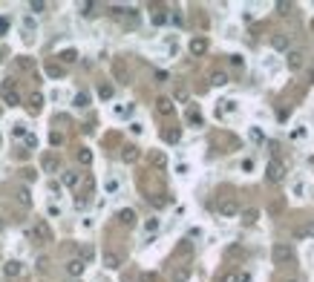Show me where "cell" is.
Returning a JSON list of instances; mask_svg holds the SVG:
<instances>
[{"instance_id": "1", "label": "cell", "mask_w": 314, "mask_h": 282, "mask_svg": "<svg viewBox=\"0 0 314 282\" xmlns=\"http://www.w3.org/2000/svg\"><path fill=\"white\" fill-rule=\"evenodd\" d=\"M26 236H29L32 242H38V245H46V242H52V230H49V225H46L43 219L35 222L29 230H26Z\"/></svg>"}, {"instance_id": "2", "label": "cell", "mask_w": 314, "mask_h": 282, "mask_svg": "<svg viewBox=\"0 0 314 282\" xmlns=\"http://www.w3.org/2000/svg\"><path fill=\"white\" fill-rule=\"evenodd\" d=\"M216 213H219V219H234V216H239V202H236L234 196H225L219 205H216Z\"/></svg>"}, {"instance_id": "3", "label": "cell", "mask_w": 314, "mask_h": 282, "mask_svg": "<svg viewBox=\"0 0 314 282\" xmlns=\"http://www.w3.org/2000/svg\"><path fill=\"white\" fill-rule=\"evenodd\" d=\"M274 262H277V265L294 262V248H291V242H277V245H274Z\"/></svg>"}, {"instance_id": "4", "label": "cell", "mask_w": 314, "mask_h": 282, "mask_svg": "<svg viewBox=\"0 0 314 282\" xmlns=\"http://www.w3.org/2000/svg\"><path fill=\"white\" fill-rule=\"evenodd\" d=\"M265 179L271 182V185H280L285 179V167H283V161H268V167H265Z\"/></svg>"}, {"instance_id": "5", "label": "cell", "mask_w": 314, "mask_h": 282, "mask_svg": "<svg viewBox=\"0 0 314 282\" xmlns=\"http://www.w3.org/2000/svg\"><path fill=\"white\" fill-rule=\"evenodd\" d=\"M0 95H3V104H6V107H18V104H20V93L15 90V84H12V81H3Z\"/></svg>"}, {"instance_id": "6", "label": "cell", "mask_w": 314, "mask_h": 282, "mask_svg": "<svg viewBox=\"0 0 314 282\" xmlns=\"http://www.w3.org/2000/svg\"><path fill=\"white\" fill-rule=\"evenodd\" d=\"M20 274H23V265H20L18 259H9V262H3V277L15 280V277H20Z\"/></svg>"}, {"instance_id": "7", "label": "cell", "mask_w": 314, "mask_h": 282, "mask_svg": "<svg viewBox=\"0 0 314 282\" xmlns=\"http://www.w3.org/2000/svg\"><path fill=\"white\" fill-rule=\"evenodd\" d=\"M84 268H87V262H81V259H69V262H66V274H69L72 280H78V277L84 274Z\"/></svg>"}, {"instance_id": "8", "label": "cell", "mask_w": 314, "mask_h": 282, "mask_svg": "<svg viewBox=\"0 0 314 282\" xmlns=\"http://www.w3.org/2000/svg\"><path fill=\"white\" fill-rule=\"evenodd\" d=\"M61 182H63V188L75 190L78 185H81V173H75V170H66V173L61 176Z\"/></svg>"}, {"instance_id": "9", "label": "cell", "mask_w": 314, "mask_h": 282, "mask_svg": "<svg viewBox=\"0 0 314 282\" xmlns=\"http://www.w3.org/2000/svg\"><path fill=\"white\" fill-rule=\"evenodd\" d=\"M271 46H274L277 52H288V46H291V38L280 32V35H274V38H271Z\"/></svg>"}, {"instance_id": "10", "label": "cell", "mask_w": 314, "mask_h": 282, "mask_svg": "<svg viewBox=\"0 0 314 282\" xmlns=\"http://www.w3.org/2000/svg\"><path fill=\"white\" fill-rule=\"evenodd\" d=\"M303 58H306V55H303L300 49H291V52L285 55V63H288V69H300V66H303Z\"/></svg>"}, {"instance_id": "11", "label": "cell", "mask_w": 314, "mask_h": 282, "mask_svg": "<svg viewBox=\"0 0 314 282\" xmlns=\"http://www.w3.org/2000/svg\"><path fill=\"white\" fill-rule=\"evenodd\" d=\"M205 52H208V40H205V38H193V40H190V55L199 58V55H205Z\"/></svg>"}, {"instance_id": "12", "label": "cell", "mask_w": 314, "mask_h": 282, "mask_svg": "<svg viewBox=\"0 0 314 282\" xmlns=\"http://www.w3.org/2000/svg\"><path fill=\"white\" fill-rule=\"evenodd\" d=\"M104 268H110V271L121 268V256H118L116 251H107V253H104Z\"/></svg>"}, {"instance_id": "13", "label": "cell", "mask_w": 314, "mask_h": 282, "mask_svg": "<svg viewBox=\"0 0 314 282\" xmlns=\"http://www.w3.org/2000/svg\"><path fill=\"white\" fill-rule=\"evenodd\" d=\"M118 222H121L124 227H133V225H136V210H133V207H124V210H118Z\"/></svg>"}, {"instance_id": "14", "label": "cell", "mask_w": 314, "mask_h": 282, "mask_svg": "<svg viewBox=\"0 0 314 282\" xmlns=\"http://www.w3.org/2000/svg\"><path fill=\"white\" fill-rule=\"evenodd\" d=\"M121 161H124V164H133V161H138V147L127 144L124 150H121Z\"/></svg>"}, {"instance_id": "15", "label": "cell", "mask_w": 314, "mask_h": 282, "mask_svg": "<svg viewBox=\"0 0 314 282\" xmlns=\"http://www.w3.org/2000/svg\"><path fill=\"white\" fill-rule=\"evenodd\" d=\"M156 110H158V115H173V101L170 98H158Z\"/></svg>"}, {"instance_id": "16", "label": "cell", "mask_w": 314, "mask_h": 282, "mask_svg": "<svg viewBox=\"0 0 314 282\" xmlns=\"http://www.w3.org/2000/svg\"><path fill=\"white\" fill-rule=\"evenodd\" d=\"M190 280V268L188 265H182V268H176L173 274H170V282H188Z\"/></svg>"}, {"instance_id": "17", "label": "cell", "mask_w": 314, "mask_h": 282, "mask_svg": "<svg viewBox=\"0 0 314 282\" xmlns=\"http://www.w3.org/2000/svg\"><path fill=\"white\" fill-rule=\"evenodd\" d=\"M303 236H312L314 239V222H309V225H303V227L294 230V239H303Z\"/></svg>"}, {"instance_id": "18", "label": "cell", "mask_w": 314, "mask_h": 282, "mask_svg": "<svg viewBox=\"0 0 314 282\" xmlns=\"http://www.w3.org/2000/svg\"><path fill=\"white\" fill-rule=\"evenodd\" d=\"M15 196H18V202H20L23 207H29V205H32V193H29V188H18V193H15Z\"/></svg>"}, {"instance_id": "19", "label": "cell", "mask_w": 314, "mask_h": 282, "mask_svg": "<svg viewBox=\"0 0 314 282\" xmlns=\"http://www.w3.org/2000/svg\"><path fill=\"white\" fill-rule=\"evenodd\" d=\"M256 219H259V210H256V207H245V210H242V222H245V225H254Z\"/></svg>"}, {"instance_id": "20", "label": "cell", "mask_w": 314, "mask_h": 282, "mask_svg": "<svg viewBox=\"0 0 314 282\" xmlns=\"http://www.w3.org/2000/svg\"><path fill=\"white\" fill-rule=\"evenodd\" d=\"M40 107H43V95H40V93H32L29 95V110H32V113H38Z\"/></svg>"}, {"instance_id": "21", "label": "cell", "mask_w": 314, "mask_h": 282, "mask_svg": "<svg viewBox=\"0 0 314 282\" xmlns=\"http://www.w3.org/2000/svg\"><path fill=\"white\" fill-rule=\"evenodd\" d=\"M43 170L55 173V170H58V158H55V156H43Z\"/></svg>"}, {"instance_id": "22", "label": "cell", "mask_w": 314, "mask_h": 282, "mask_svg": "<svg viewBox=\"0 0 314 282\" xmlns=\"http://www.w3.org/2000/svg\"><path fill=\"white\" fill-rule=\"evenodd\" d=\"M211 84H214V87H225V84H228V75H225V72H214V75H211Z\"/></svg>"}, {"instance_id": "23", "label": "cell", "mask_w": 314, "mask_h": 282, "mask_svg": "<svg viewBox=\"0 0 314 282\" xmlns=\"http://www.w3.org/2000/svg\"><path fill=\"white\" fill-rule=\"evenodd\" d=\"M78 161H81V164H93V153H90L87 147H81V150H78Z\"/></svg>"}, {"instance_id": "24", "label": "cell", "mask_w": 314, "mask_h": 282, "mask_svg": "<svg viewBox=\"0 0 314 282\" xmlns=\"http://www.w3.org/2000/svg\"><path fill=\"white\" fill-rule=\"evenodd\" d=\"M58 58H61L63 63H72L75 58H78V52H75V49H63V52L58 55Z\"/></svg>"}, {"instance_id": "25", "label": "cell", "mask_w": 314, "mask_h": 282, "mask_svg": "<svg viewBox=\"0 0 314 282\" xmlns=\"http://www.w3.org/2000/svg\"><path fill=\"white\" fill-rule=\"evenodd\" d=\"M46 72H49L52 78H61V75H63V66H58V63H49V66H46Z\"/></svg>"}, {"instance_id": "26", "label": "cell", "mask_w": 314, "mask_h": 282, "mask_svg": "<svg viewBox=\"0 0 314 282\" xmlns=\"http://www.w3.org/2000/svg\"><path fill=\"white\" fill-rule=\"evenodd\" d=\"M75 107H90V95L78 93V95H75Z\"/></svg>"}, {"instance_id": "27", "label": "cell", "mask_w": 314, "mask_h": 282, "mask_svg": "<svg viewBox=\"0 0 314 282\" xmlns=\"http://www.w3.org/2000/svg\"><path fill=\"white\" fill-rule=\"evenodd\" d=\"M150 161H153L156 167H164V164H167V158L161 156V153H150Z\"/></svg>"}, {"instance_id": "28", "label": "cell", "mask_w": 314, "mask_h": 282, "mask_svg": "<svg viewBox=\"0 0 314 282\" xmlns=\"http://www.w3.org/2000/svg\"><path fill=\"white\" fill-rule=\"evenodd\" d=\"M98 95H101V98H113V87H110V84H101V87H98Z\"/></svg>"}, {"instance_id": "29", "label": "cell", "mask_w": 314, "mask_h": 282, "mask_svg": "<svg viewBox=\"0 0 314 282\" xmlns=\"http://www.w3.org/2000/svg\"><path fill=\"white\" fill-rule=\"evenodd\" d=\"M144 230H147V233H156V230H158V219H147V222H144Z\"/></svg>"}, {"instance_id": "30", "label": "cell", "mask_w": 314, "mask_h": 282, "mask_svg": "<svg viewBox=\"0 0 314 282\" xmlns=\"http://www.w3.org/2000/svg\"><path fill=\"white\" fill-rule=\"evenodd\" d=\"M133 113V104H127V107H116V115L118 118H124V115H130Z\"/></svg>"}, {"instance_id": "31", "label": "cell", "mask_w": 314, "mask_h": 282, "mask_svg": "<svg viewBox=\"0 0 314 282\" xmlns=\"http://www.w3.org/2000/svg\"><path fill=\"white\" fill-rule=\"evenodd\" d=\"M188 118H190V124H196V127L202 124V115H199V110H190V113H188Z\"/></svg>"}, {"instance_id": "32", "label": "cell", "mask_w": 314, "mask_h": 282, "mask_svg": "<svg viewBox=\"0 0 314 282\" xmlns=\"http://www.w3.org/2000/svg\"><path fill=\"white\" fill-rule=\"evenodd\" d=\"M49 141H52V147H61V144H63V135H61V132H49Z\"/></svg>"}, {"instance_id": "33", "label": "cell", "mask_w": 314, "mask_h": 282, "mask_svg": "<svg viewBox=\"0 0 314 282\" xmlns=\"http://www.w3.org/2000/svg\"><path fill=\"white\" fill-rule=\"evenodd\" d=\"M294 196H297V199L306 196V185H303V182H294Z\"/></svg>"}, {"instance_id": "34", "label": "cell", "mask_w": 314, "mask_h": 282, "mask_svg": "<svg viewBox=\"0 0 314 282\" xmlns=\"http://www.w3.org/2000/svg\"><path fill=\"white\" fill-rule=\"evenodd\" d=\"M93 9H95V3H81V15H84V18H90Z\"/></svg>"}, {"instance_id": "35", "label": "cell", "mask_w": 314, "mask_h": 282, "mask_svg": "<svg viewBox=\"0 0 314 282\" xmlns=\"http://www.w3.org/2000/svg\"><path fill=\"white\" fill-rule=\"evenodd\" d=\"M222 282H239V274H234V271H228V274L222 277Z\"/></svg>"}, {"instance_id": "36", "label": "cell", "mask_w": 314, "mask_h": 282, "mask_svg": "<svg viewBox=\"0 0 314 282\" xmlns=\"http://www.w3.org/2000/svg\"><path fill=\"white\" fill-rule=\"evenodd\" d=\"M242 170H245V173H251V170H254V161H251V158H242Z\"/></svg>"}, {"instance_id": "37", "label": "cell", "mask_w": 314, "mask_h": 282, "mask_svg": "<svg viewBox=\"0 0 314 282\" xmlns=\"http://www.w3.org/2000/svg\"><path fill=\"white\" fill-rule=\"evenodd\" d=\"M116 190H118V182H116V179H110V182H107V193H116Z\"/></svg>"}, {"instance_id": "38", "label": "cell", "mask_w": 314, "mask_h": 282, "mask_svg": "<svg viewBox=\"0 0 314 282\" xmlns=\"http://www.w3.org/2000/svg\"><path fill=\"white\" fill-rule=\"evenodd\" d=\"M231 63H234V66H242L245 58H242V55H231Z\"/></svg>"}, {"instance_id": "39", "label": "cell", "mask_w": 314, "mask_h": 282, "mask_svg": "<svg viewBox=\"0 0 314 282\" xmlns=\"http://www.w3.org/2000/svg\"><path fill=\"white\" fill-rule=\"evenodd\" d=\"M138 280H141V282H156V274H150V271H147V274H141Z\"/></svg>"}, {"instance_id": "40", "label": "cell", "mask_w": 314, "mask_h": 282, "mask_svg": "<svg viewBox=\"0 0 314 282\" xmlns=\"http://www.w3.org/2000/svg\"><path fill=\"white\" fill-rule=\"evenodd\" d=\"M29 9H32V12H43V9H46V3H29Z\"/></svg>"}, {"instance_id": "41", "label": "cell", "mask_w": 314, "mask_h": 282, "mask_svg": "<svg viewBox=\"0 0 314 282\" xmlns=\"http://www.w3.org/2000/svg\"><path fill=\"white\" fill-rule=\"evenodd\" d=\"M167 141H179V130H170L167 132Z\"/></svg>"}, {"instance_id": "42", "label": "cell", "mask_w": 314, "mask_h": 282, "mask_svg": "<svg viewBox=\"0 0 314 282\" xmlns=\"http://www.w3.org/2000/svg\"><path fill=\"white\" fill-rule=\"evenodd\" d=\"M49 216H61V207L58 205H49Z\"/></svg>"}, {"instance_id": "43", "label": "cell", "mask_w": 314, "mask_h": 282, "mask_svg": "<svg viewBox=\"0 0 314 282\" xmlns=\"http://www.w3.org/2000/svg\"><path fill=\"white\" fill-rule=\"evenodd\" d=\"M26 147H38V138L35 135H26Z\"/></svg>"}, {"instance_id": "44", "label": "cell", "mask_w": 314, "mask_h": 282, "mask_svg": "<svg viewBox=\"0 0 314 282\" xmlns=\"http://www.w3.org/2000/svg\"><path fill=\"white\" fill-rule=\"evenodd\" d=\"M9 29V20H6V18H0V32H6Z\"/></svg>"}, {"instance_id": "45", "label": "cell", "mask_w": 314, "mask_h": 282, "mask_svg": "<svg viewBox=\"0 0 314 282\" xmlns=\"http://www.w3.org/2000/svg\"><path fill=\"white\" fill-rule=\"evenodd\" d=\"M3 230H6V222L0 219V233H3Z\"/></svg>"}, {"instance_id": "46", "label": "cell", "mask_w": 314, "mask_h": 282, "mask_svg": "<svg viewBox=\"0 0 314 282\" xmlns=\"http://www.w3.org/2000/svg\"><path fill=\"white\" fill-rule=\"evenodd\" d=\"M3 58H6V52H0V61H3Z\"/></svg>"}, {"instance_id": "47", "label": "cell", "mask_w": 314, "mask_h": 282, "mask_svg": "<svg viewBox=\"0 0 314 282\" xmlns=\"http://www.w3.org/2000/svg\"><path fill=\"white\" fill-rule=\"evenodd\" d=\"M312 84H314V69H312Z\"/></svg>"}, {"instance_id": "48", "label": "cell", "mask_w": 314, "mask_h": 282, "mask_svg": "<svg viewBox=\"0 0 314 282\" xmlns=\"http://www.w3.org/2000/svg\"><path fill=\"white\" fill-rule=\"evenodd\" d=\"M285 282H294V280H285Z\"/></svg>"}, {"instance_id": "49", "label": "cell", "mask_w": 314, "mask_h": 282, "mask_svg": "<svg viewBox=\"0 0 314 282\" xmlns=\"http://www.w3.org/2000/svg\"><path fill=\"white\" fill-rule=\"evenodd\" d=\"M72 282H78V280H72Z\"/></svg>"}]
</instances>
